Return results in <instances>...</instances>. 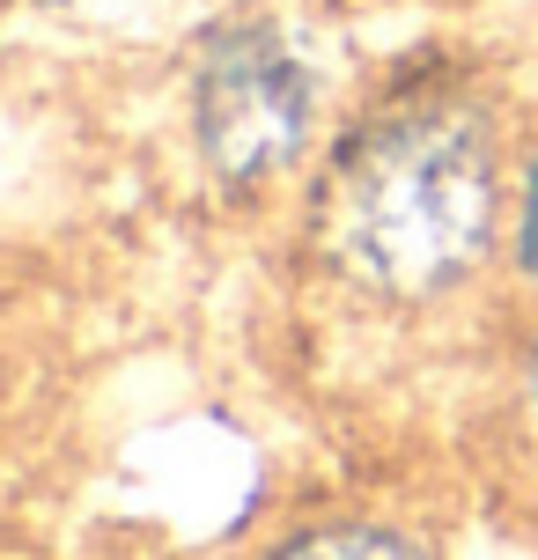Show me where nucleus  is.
<instances>
[{"label": "nucleus", "mask_w": 538, "mask_h": 560, "mask_svg": "<svg viewBox=\"0 0 538 560\" xmlns=\"http://www.w3.org/2000/svg\"><path fill=\"white\" fill-rule=\"evenodd\" d=\"M510 258L538 288V148L516 163V185H510Z\"/></svg>", "instance_id": "nucleus-4"}, {"label": "nucleus", "mask_w": 538, "mask_h": 560, "mask_svg": "<svg viewBox=\"0 0 538 560\" xmlns=\"http://www.w3.org/2000/svg\"><path fill=\"white\" fill-rule=\"evenodd\" d=\"M273 560H428V553L391 524H325V532L288 538Z\"/></svg>", "instance_id": "nucleus-3"}, {"label": "nucleus", "mask_w": 538, "mask_h": 560, "mask_svg": "<svg viewBox=\"0 0 538 560\" xmlns=\"http://www.w3.org/2000/svg\"><path fill=\"white\" fill-rule=\"evenodd\" d=\"M311 74L281 30L266 23H236L222 30L207 59L192 74V133L199 155L236 177V185H258L303 155L311 140Z\"/></svg>", "instance_id": "nucleus-2"}, {"label": "nucleus", "mask_w": 538, "mask_h": 560, "mask_svg": "<svg viewBox=\"0 0 538 560\" xmlns=\"http://www.w3.org/2000/svg\"><path fill=\"white\" fill-rule=\"evenodd\" d=\"M317 258L362 295L435 303L510 236L502 133L465 96H413L362 118L311 192Z\"/></svg>", "instance_id": "nucleus-1"}, {"label": "nucleus", "mask_w": 538, "mask_h": 560, "mask_svg": "<svg viewBox=\"0 0 538 560\" xmlns=\"http://www.w3.org/2000/svg\"><path fill=\"white\" fill-rule=\"evenodd\" d=\"M516 398H524V420H531V435H538V325H531V339H524V369H516Z\"/></svg>", "instance_id": "nucleus-5"}]
</instances>
